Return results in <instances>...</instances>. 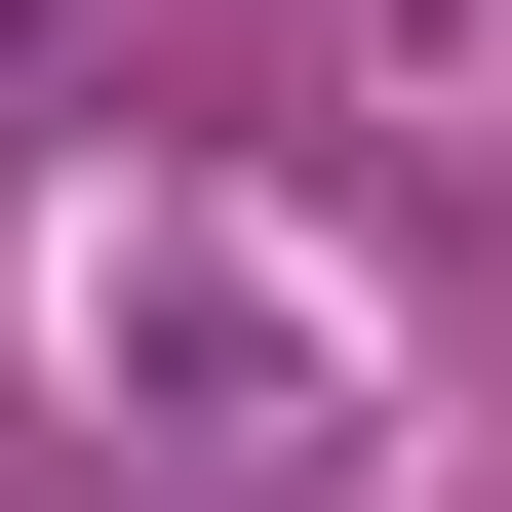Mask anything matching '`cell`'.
I'll use <instances>...</instances> for the list:
<instances>
[{"label":"cell","instance_id":"obj_1","mask_svg":"<svg viewBox=\"0 0 512 512\" xmlns=\"http://www.w3.org/2000/svg\"><path fill=\"white\" fill-rule=\"evenodd\" d=\"M0 40H40V0H0Z\"/></svg>","mask_w":512,"mask_h":512}]
</instances>
